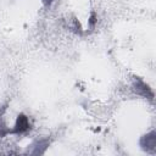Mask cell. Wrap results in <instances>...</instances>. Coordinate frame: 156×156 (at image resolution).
I'll list each match as a JSON object with an SVG mask.
<instances>
[{
    "label": "cell",
    "instance_id": "6da1fadb",
    "mask_svg": "<svg viewBox=\"0 0 156 156\" xmlns=\"http://www.w3.org/2000/svg\"><path fill=\"white\" fill-rule=\"evenodd\" d=\"M140 146L143 147V150H145L147 152H155V150H156V133L151 132L149 134H145L140 139Z\"/></svg>",
    "mask_w": 156,
    "mask_h": 156
},
{
    "label": "cell",
    "instance_id": "7a4b0ae2",
    "mask_svg": "<svg viewBox=\"0 0 156 156\" xmlns=\"http://www.w3.org/2000/svg\"><path fill=\"white\" fill-rule=\"evenodd\" d=\"M133 89H134V91H135L136 94H139V95H141V96H144V98L152 99V96H154V94H152V91L150 90L149 85H147L146 83H144L140 78H135V79H134Z\"/></svg>",
    "mask_w": 156,
    "mask_h": 156
},
{
    "label": "cell",
    "instance_id": "3957f363",
    "mask_svg": "<svg viewBox=\"0 0 156 156\" xmlns=\"http://www.w3.org/2000/svg\"><path fill=\"white\" fill-rule=\"evenodd\" d=\"M28 128H29L28 117H27L26 115H23V113H20V115L17 116L15 127H13V129L10 130V133H12V134H21V133H24Z\"/></svg>",
    "mask_w": 156,
    "mask_h": 156
},
{
    "label": "cell",
    "instance_id": "277c9868",
    "mask_svg": "<svg viewBox=\"0 0 156 156\" xmlns=\"http://www.w3.org/2000/svg\"><path fill=\"white\" fill-rule=\"evenodd\" d=\"M89 23H90V26H94V23H95V15H94V13L91 15V17H90V21H89Z\"/></svg>",
    "mask_w": 156,
    "mask_h": 156
},
{
    "label": "cell",
    "instance_id": "5b68a950",
    "mask_svg": "<svg viewBox=\"0 0 156 156\" xmlns=\"http://www.w3.org/2000/svg\"><path fill=\"white\" fill-rule=\"evenodd\" d=\"M41 1H43V4H44V5H46V6H48V5H50L54 0H41Z\"/></svg>",
    "mask_w": 156,
    "mask_h": 156
}]
</instances>
